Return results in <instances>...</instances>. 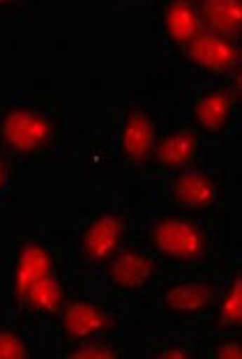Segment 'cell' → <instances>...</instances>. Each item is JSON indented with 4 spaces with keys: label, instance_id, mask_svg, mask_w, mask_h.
I'll return each instance as SVG.
<instances>
[{
    "label": "cell",
    "instance_id": "1",
    "mask_svg": "<svg viewBox=\"0 0 242 359\" xmlns=\"http://www.w3.org/2000/svg\"><path fill=\"white\" fill-rule=\"evenodd\" d=\"M74 267L62 224L12 212L0 235V306L46 327L72 295Z\"/></svg>",
    "mask_w": 242,
    "mask_h": 359
},
{
    "label": "cell",
    "instance_id": "2",
    "mask_svg": "<svg viewBox=\"0 0 242 359\" xmlns=\"http://www.w3.org/2000/svg\"><path fill=\"white\" fill-rule=\"evenodd\" d=\"M139 242L164 269V276L222 274L240 265V222L182 215L155 208H136Z\"/></svg>",
    "mask_w": 242,
    "mask_h": 359
},
{
    "label": "cell",
    "instance_id": "3",
    "mask_svg": "<svg viewBox=\"0 0 242 359\" xmlns=\"http://www.w3.org/2000/svg\"><path fill=\"white\" fill-rule=\"evenodd\" d=\"M240 154L236 148H215L203 164L148 182L145 208L240 222Z\"/></svg>",
    "mask_w": 242,
    "mask_h": 359
},
{
    "label": "cell",
    "instance_id": "4",
    "mask_svg": "<svg viewBox=\"0 0 242 359\" xmlns=\"http://www.w3.org/2000/svg\"><path fill=\"white\" fill-rule=\"evenodd\" d=\"M69 122L60 93L0 95V150L23 170L53 164L69 145Z\"/></svg>",
    "mask_w": 242,
    "mask_h": 359
},
{
    "label": "cell",
    "instance_id": "5",
    "mask_svg": "<svg viewBox=\"0 0 242 359\" xmlns=\"http://www.w3.org/2000/svg\"><path fill=\"white\" fill-rule=\"evenodd\" d=\"M139 210L109 184H95L86 201L69 205L65 235H67L74 281L72 288L95 274L107 260L132 242Z\"/></svg>",
    "mask_w": 242,
    "mask_h": 359
},
{
    "label": "cell",
    "instance_id": "6",
    "mask_svg": "<svg viewBox=\"0 0 242 359\" xmlns=\"http://www.w3.org/2000/svg\"><path fill=\"white\" fill-rule=\"evenodd\" d=\"M161 127L157 100H127L104 113L100 127L83 143L86 164L93 170L120 166L129 180L141 182L155 152Z\"/></svg>",
    "mask_w": 242,
    "mask_h": 359
},
{
    "label": "cell",
    "instance_id": "7",
    "mask_svg": "<svg viewBox=\"0 0 242 359\" xmlns=\"http://www.w3.org/2000/svg\"><path fill=\"white\" fill-rule=\"evenodd\" d=\"M231 269L222 274L164 276L148 295H143L132 306L136 320L134 327L208 332L224 279Z\"/></svg>",
    "mask_w": 242,
    "mask_h": 359
},
{
    "label": "cell",
    "instance_id": "8",
    "mask_svg": "<svg viewBox=\"0 0 242 359\" xmlns=\"http://www.w3.org/2000/svg\"><path fill=\"white\" fill-rule=\"evenodd\" d=\"M134 325L132 304H123L90 288L72 290L55 320L48 325L51 357H60L65 350L76 348L86 341L132 332Z\"/></svg>",
    "mask_w": 242,
    "mask_h": 359
},
{
    "label": "cell",
    "instance_id": "9",
    "mask_svg": "<svg viewBox=\"0 0 242 359\" xmlns=\"http://www.w3.org/2000/svg\"><path fill=\"white\" fill-rule=\"evenodd\" d=\"M184 120L210 145H238L240 83L233 81H194L184 93L168 97Z\"/></svg>",
    "mask_w": 242,
    "mask_h": 359
},
{
    "label": "cell",
    "instance_id": "10",
    "mask_svg": "<svg viewBox=\"0 0 242 359\" xmlns=\"http://www.w3.org/2000/svg\"><path fill=\"white\" fill-rule=\"evenodd\" d=\"M164 279V269L157 258L139 242L125 244L118 254H113L95 274L88 276L72 290H97L123 304H136L143 295Z\"/></svg>",
    "mask_w": 242,
    "mask_h": 359
},
{
    "label": "cell",
    "instance_id": "11",
    "mask_svg": "<svg viewBox=\"0 0 242 359\" xmlns=\"http://www.w3.org/2000/svg\"><path fill=\"white\" fill-rule=\"evenodd\" d=\"M159 109H161L159 138H157L155 152H152V159L148 168H145L141 182H150V180L189 170L194 166L203 164L215 148H226V145L206 143L203 138L199 136L196 129L184 120L180 109L168 100H159ZM233 148H236V145H233Z\"/></svg>",
    "mask_w": 242,
    "mask_h": 359
},
{
    "label": "cell",
    "instance_id": "12",
    "mask_svg": "<svg viewBox=\"0 0 242 359\" xmlns=\"http://www.w3.org/2000/svg\"><path fill=\"white\" fill-rule=\"evenodd\" d=\"M177 67L194 81H233L240 83V42L203 32L194 42L164 48Z\"/></svg>",
    "mask_w": 242,
    "mask_h": 359
},
{
    "label": "cell",
    "instance_id": "13",
    "mask_svg": "<svg viewBox=\"0 0 242 359\" xmlns=\"http://www.w3.org/2000/svg\"><path fill=\"white\" fill-rule=\"evenodd\" d=\"M35 357H51L48 330L7 311L0 313V359Z\"/></svg>",
    "mask_w": 242,
    "mask_h": 359
},
{
    "label": "cell",
    "instance_id": "14",
    "mask_svg": "<svg viewBox=\"0 0 242 359\" xmlns=\"http://www.w3.org/2000/svg\"><path fill=\"white\" fill-rule=\"evenodd\" d=\"M157 35L164 48H177L194 42L203 35V23L199 19L196 5L189 0H168V3L152 5Z\"/></svg>",
    "mask_w": 242,
    "mask_h": 359
},
{
    "label": "cell",
    "instance_id": "15",
    "mask_svg": "<svg viewBox=\"0 0 242 359\" xmlns=\"http://www.w3.org/2000/svg\"><path fill=\"white\" fill-rule=\"evenodd\" d=\"M203 334L194 330H143L141 355L157 359H201Z\"/></svg>",
    "mask_w": 242,
    "mask_h": 359
},
{
    "label": "cell",
    "instance_id": "16",
    "mask_svg": "<svg viewBox=\"0 0 242 359\" xmlns=\"http://www.w3.org/2000/svg\"><path fill=\"white\" fill-rule=\"evenodd\" d=\"M242 265H236L226 274L224 288L217 299L210 330L213 334H224V337H240L242 334Z\"/></svg>",
    "mask_w": 242,
    "mask_h": 359
},
{
    "label": "cell",
    "instance_id": "17",
    "mask_svg": "<svg viewBox=\"0 0 242 359\" xmlns=\"http://www.w3.org/2000/svg\"><path fill=\"white\" fill-rule=\"evenodd\" d=\"M194 5H196L199 19L203 23L206 32L240 42L242 21H240V5L236 0H203V3H194Z\"/></svg>",
    "mask_w": 242,
    "mask_h": 359
},
{
    "label": "cell",
    "instance_id": "18",
    "mask_svg": "<svg viewBox=\"0 0 242 359\" xmlns=\"http://www.w3.org/2000/svg\"><path fill=\"white\" fill-rule=\"evenodd\" d=\"M129 332L123 334H109L93 341H86L76 348H69L60 353L62 359H123L132 355L129 350Z\"/></svg>",
    "mask_w": 242,
    "mask_h": 359
},
{
    "label": "cell",
    "instance_id": "19",
    "mask_svg": "<svg viewBox=\"0 0 242 359\" xmlns=\"http://www.w3.org/2000/svg\"><path fill=\"white\" fill-rule=\"evenodd\" d=\"M23 168L12 161L0 150V217H10L16 210V198H19Z\"/></svg>",
    "mask_w": 242,
    "mask_h": 359
},
{
    "label": "cell",
    "instance_id": "20",
    "mask_svg": "<svg viewBox=\"0 0 242 359\" xmlns=\"http://www.w3.org/2000/svg\"><path fill=\"white\" fill-rule=\"evenodd\" d=\"M242 355L240 337H224V334H203L201 359H236Z\"/></svg>",
    "mask_w": 242,
    "mask_h": 359
},
{
    "label": "cell",
    "instance_id": "21",
    "mask_svg": "<svg viewBox=\"0 0 242 359\" xmlns=\"http://www.w3.org/2000/svg\"><path fill=\"white\" fill-rule=\"evenodd\" d=\"M26 5H19V3H0V16H7L12 12H21Z\"/></svg>",
    "mask_w": 242,
    "mask_h": 359
},
{
    "label": "cell",
    "instance_id": "22",
    "mask_svg": "<svg viewBox=\"0 0 242 359\" xmlns=\"http://www.w3.org/2000/svg\"><path fill=\"white\" fill-rule=\"evenodd\" d=\"M0 313H3V306H0Z\"/></svg>",
    "mask_w": 242,
    "mask_h": 359
}]
</instances>
